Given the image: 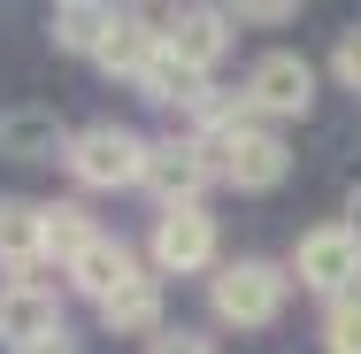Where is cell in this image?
Segmentation results:
<instances>
[{
  "label": "cell",
  "instance_id": "5",
  "mask_svg": "<svg viewBox=\"0 0 361 354\" xmlns=\"http://www.w3.org/2000/svg\"><path fill=\"white\" fill-rule=\"evenodd\" d=\"M208 170L216 177H231L238 193H269V185H285V170H292V154H285V139L269 131V124H238V131H223L216 146H208Z\"/></svg>",
  "mask_w": 361,
  "mask_h": 354
},
{
  "label": "cell",
  "instance_id": "9",
  "mask_svg": "<svg viewBox=\"0 0 361 354\" xmlns=\"http://www.w3.org/2000/svg\"><path fill=\"white\" fill-rule=\"evenodd\" d=\"M154 270L161 278L216 270V216L208 208H161L154 216Z\"/></svg>",
  "mask_w": 361,
  "mask_h": 354
},
{
  "label": "cell",
  "instance_id": "23",
  "mask_svg": "<svg viewBox=\"0 0 361 354\" xmlns=\"http://www.w3.org/2000/svg\"><path fill=\"white\" fill-rule=\"evenodd\" d=\"M23 354H77L70 339H47V347H23Z\"/></svg>",
  "mask_w": 361,
  "mask_h": 354
},
{
  "label": "cell",
  "instance_id": "4",
  "mask_svg": "<svg viewBox=\"0 0 361 354\" xmlns=\"http://www.w3.org/2000/svg\"><path fill=\"white\" fill-rule=\"evenodd\" d=\"M315 108V70H307V54H292V47H277V54H262L254 70H246V116L254 124H292V116H307Z\"/></svg>",
  "mask_w": 361,
  "mask_h": 354
},
{
  "label": "cell",
  "instance_id": "22",
  "mask_svg": "<svg viewBox=\"0 0 361 354\" xmlns=\"http://www.w3.org/2000/svg\"><path fill=\"white\" fill-rule=\"evenodd\" d=\"M346 231L361 239V185H354V201H346Z\"/></svg>",
  "mask_w": 361,
  "mask_h": 354
},
{
  "label": "cell",
  "instance_id": "7",
  "mask_svg": "<svg viewBox=\"0 0 361 354\" xmlns=\"http://www.w3.org/2000/svg\"><path fill=\"white\" fill-rule=\"evenodd\" d=\"M208 177H216V170H208V146H192L185 131H177V139H146L139 185L161 208H200V185H208Z\"/></svg>",
  "mask_w": 361,
  "mask_h": 354
},
{
  "label": "cell",
  "instance_id": "1",
  "mask_svg": "<svg viewBox=\"0 0 361 354\" xmlns=\"http://www.w3.org/2000/svg\"><path fill=\"white\" fill-rule=\"evenodd\" d=\"M285 293H292V278L277 270V262H262V254L216 262V278H208L216 316H223V324H238V331H269V324L285 316Z\"/></svg>",
  "mask_w": 361,
  "mask_h": 354
},
{
  "label": "cell",
  "instance_id": "2",
  "mask_svg": "<svg viewBox=\"0 0 361 354\" xmlns=\"http://www.w3.org/2000/svg\"><path fill=\"white\" fill-rule=\"evenodd\" d=\"M62 162H70V177L85 193H116V185H139L146 170V139L131 124H85L70 146H62Z\"/></svg>",
  "mask_w": 361,
  "mask_h": 354
},
{
  "label": "cell",
  "instance_id": "15",
  "mask_svg": "<svg viewBox=\"0 0 361 354\" xmlns=\"http://www.w3.org/2000/svg\"><path fill=\"white\" fill-rule=\"evenodd\" d=\"M47 31H54L62 54H100V39L116 31V8H108V0H70V8H54Z\"/></svg>",
  "mask_w": 361,
  "mask_h": 354
},
{
  "label": "cell",
  "instance_id": "6",
  "mask_svg": "<svg viewBox=\"0 0 361 354\" xmlns=\"http://www.w3.org/2000/svg\"><path fill=\"white\" fill-rule=\"evenodd\" d=\"M0 339L16 354L62 339V285L54 278H8L0 285Z\"/></svg>",
  "mask_w": 361,
  "mask_h": 354
},
{
  "label": "cell",
  "instance_id": "12",
  "mask_svg": "<svg viewBox=\"0 0 361 354\" xmlns=\"http://www.w3.org/2000/svg\"><path fill=\"white\" fill-rule=\"evenodd\" d=\"M131 278H139V262H131V247H123V239H108V231H100V239L70 262V285L85 293V300H116Z\"/></svg>",
  "mask_w": 361,
  "mask_h": 354
},
{
  "label": "cell",
  "instance_id": "18",
  "mask_svg": "<svg viewBox=\"0 0 361 354\" xmlns=\"http://www.w3.org/2000/svg\"><path fill=\"white\" fill-rule=\"evenodd\" d=\"M323 354H361V293L323 308Z\"/></svg>",
  "mask_w": 361,
  "mask_h": 354
},
{
  "label": "cell",
  "instance_id": "21",
  "mask_svg": "<svg viewBox=\"0 0 361 354\" xmlns=\"http://www.w3.org/2000/svg\"><path fill=\"white\" fill-rule=\"evenodd\" d=\"M231 23H292V0H254V8H231Z\"/></svg>",
  "mask_w": 361,
  "mask_h": 354
},
{
  "label": "cell",
  "instance_id": "14",
  "mask_svg": "<svg viewBox=\"0 0 361 354\" xmlns=\"http://www.w3.org/2000/svg\"><path fill=\"white\" fill-rule=\"evenodd\" d=\"M100 324L116 339H154L161 331V278H131L116 300H100Z\"/></svg>",
  "mask_w": 361,
  "mask_h": 354
},
{
  "label": "cell",
  "instance_id": "8",
  "mask_svg": "<svg viewBox=\"0 0 361 354\" xmlns=\"http://www.w3.org/2000/svg\"><path fill=\"white\" fill-rule=\"evenodd\" d=\"M154 31H161V54L185 62L192 77H208L231 54V8H169L154 16Z\"/></svg>",
  "mask_w": 361,
  "mask_h": 354
},
{
  "label": "cell",
  "instance_id": "13",
  "mask_svg": "<svg viewBox=\"0 0 361 354\" xmlns=\"http://www.w3.org/2000/svg\"><path fill=\"white\" fill-rule=\"evenodd\" d=\"M62 124H54V108H8L0 116V154H16V162H54L62 154Z\"/></svg>",
  "mask_w": 361,
  "mask_h": 354
},
{
  "label": "cell",
  "instance_id": "16",
  "mask_svg": "<svg viewBox=\"0 0 361 354\" xmlns=\"http://www.w3.org/2000/svg\"><path fill=\"white\" fill-rule=\"evenodd\" d=\"M92 239H100V231H92V216L77 208V201H54V208H47V262H62V270H70Z\"/></svg>",
  "mask_w": 361,
  "mask_h": 354
},
{
  "label": "cell",
  "instance_id": "19",
  "mask_svg": "<svg viewBox=\"0 0 361 354\" xmlns=\"http://www.w3.org/2000/svg\"><path fill=\"white\" fill-rule=\"evenodd\" d=\"M331 70L346 93H361V31H338V54H331Z\"/></svg>",
  "mask_w": 361,
  "mask_h": 354
},
{
  "label": "cell",
  "instance_id": "11",
  "mask_svg": "<svg viewBox=\"0 0 361 354\" xmlns=\"http://www.w3.org/2000/svg\"><path fill=\"white\" fill-rule=\"evenodd\" d=\"M154 54H161V31H154V16H139V8H116V31L100 39V54H92V62H100L108 77H131V85H139Z\"/></svg>",
  "mask_w": 361,
  "mask_h": 354
},
{
  "label": "cell",
  "instance_id": "10",
  "mask_svg": "<svg viewBox=\"0 0 361 354\" xmlns=\"http://www.w3.org/2000/svg\"><path fill=\"white\" fill-rule=\"evenodd\" d=\"M0 270L8 278H39L47 270V208L0 201Z\"/></svg>",
  "mask_w": 361,
  "mask_h": 354
},
{
  "label": "cell",
  "instance_id": "20",
  "mask_svg": "<svg viewBox=\"0 0 361 354\" xmlns=\"http://www.w3.org/2000/svg\"><path fill=\"white\" fill-rule=\"evenodd\" d=\"M146 354H216V339H200V331H154Z\"/></svg>",
  "mask_w": 361,
  "mask_h": 354
},
{
  "label": "cell",
  "instance_id": "17",
  "mask_svg": "<svg viewBox=\"0 0 361 354\" xmlns=\"http://www.w3.org/2000/svg\"><path fill=\"white\" fill-rule=\"evenodd\" d=\"M200 85H208V77H192L185 62H169V54H154V62H146V77H139V93H146V100H161V108H185Z\"/></svg>",
  "mask_w": 361,
  "mask_h": 354
},
{
  "label": "cell",
  "instance_id": "3",
  "mask_svg": "<svg viewBox=\"0 0 361 354\" xmlns=\"http://www.w3.org/2000/svg\"><path fill=\"white\" fill-rule=\"evenodd\" d=\"M285 278H300L307 293H323V300H346V293H361V239L346 231V223H315V231H300Z\"/></svg>",
  "mask_w": 361,
  "mask_h": 354
}]
</instances>
